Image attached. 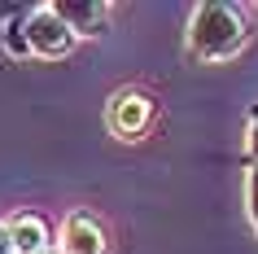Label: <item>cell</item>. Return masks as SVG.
<instances>
[{"label": "cell", "instance_id": "7a4b0ae2", "mask_svg": "<svg viewBox=\"0 0 258 254\" xmlns=\"http://www.w3.org/2000/svg\"><path fill=\"white\" fill-rule=\"evenodd\" d=\"M22 35H27V57H44V62H61L79 44V35L53 14V5H31Z\"/></svg>", "mask_w": 258, "mask_h": 254}, {"label": "cell", "instance_id": "6da1fadb", "mask_svg": "<svg viewBox=\"0 0 258 254\" xmlns=\"http://www.w3.org/2000/svg\"><path fill=\"white\" fill-rule=\"evenodd\" d=\"M184 44L192 62H232L249 44V14L228 0H206L192 9Z\"/></svg>", "mask_w": 258, "mask_h": 254}, {"label": "cell", "instance_id": "3957f363", "mask_svg": "<svg viewBox=\"0 0 258 254\" xmlns=\"http://www.w3.org/2000/svg\"><path fill=\"white\" fill-rule=\"evenodd\" d=\"M109 132L114 136H122V140H136L145 127H149V119H153V101L145 92H136V88H122L114 101H109Z\"/></svg>", "mask_w": 258, "mask_h": 254}, {"label": "cell", "instance_id": "9c48e42d", "mask_svg": "<svg viewBox=\"0 0 258 254\" xmlns=\"http://www.w3.org/2000/svg\"><path fill=\"white\" fill-rule=\"evenodd\" d=\"M0 254H14V241H9V228L0 224Z\"/></svg>", "mask_w": 258, "mask_h": 254}, {"label": "cell", "instance_id": "277c9868", "mask_svg": "<svg viewBox=\"0 0 258 254\" xmlns=\"http://www.w3.org/2000/svg\"><path fill=\"white\" fill-rule=\"evenodd\" d=\"M61 254H109L105 224L92 211H70L61 224Z\"/></svg>", "mask_w": 258, "mask_h": 254}, {"label": "cell", "instance_id": "ba28073f", "mask_svg": "<svg viewBox=\"0 0 258 254\" xmlns=\"http://www.w3.org/2000/svg\"><path fill=\"white\" fill-rule=\"evenodd\" d=\"M245 162L258 167V101L249 106V136H245Z\"/></svg>", "mask_w": 258, "mask_h": 254}, {"label": "cell", "instance_id": "8992f818", "mask_svg": "<svg viewBox=\"0 0 258 254\" xmlns=\"http://www.w3.org/2000/svg\"><path fill=\"white\" fill-rule=\"evenodd\" d=\"M5 228H9L14 254H44V250H53V245H48V228H44L40 215H14Z\"/></svg>", "mask_w": 258, "mask_h": 254}, {"label": "cell", "instance_id": "30bf717a", "mask_svg": "<svg viewBox=\"0 0 258 254\" xmlns=\"http://www.w3.org/2000/svg\"><path fill=\"white\" fill-rule=\"evenodd\" d=\"M44 254H61V250H44Z\"/></svg>", "mask_w": 258, "mask_h": 254}, {"label": "cell", "instance_id": "52a82bcc", "mask_svg": "<svg viewBox=\"0 0 258 254\" xmlns=\"http://www.w3.org/2000/svg\"><path fill=\"white\" fill-rule=\"evenodd\" d=\"M245 211H249V228L258 237V167L245 162Z\"/></svg>", "mask_w": 258, "mask_h": 254}, {"label": "cell", "instance_id": "5b68a950", "mask_svg": "<svg viewBox=\"0 0 258 254\" xmlns=\"http://www.w3.org/2000/svg\"><path fill=\"white\" fill-rule=\"evenodd\" d=\"M53 14L83 40V35H105L114 9H109L105 0H53Z\"/></svg>", "mask_w": 258, "mask_h": 254}]
</instances>
